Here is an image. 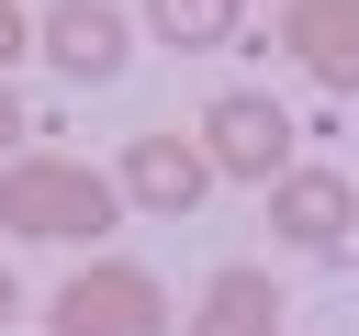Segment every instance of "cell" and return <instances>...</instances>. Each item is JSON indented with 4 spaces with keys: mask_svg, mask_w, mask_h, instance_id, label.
<instances>
[{
    "mask_svg": "<svg viewBox=\"0 0 359 336\" xmlns=\"http://www.w3.org/2000/svg\"><path fill=\"white\" fill-rule=\"evenodd\" d=\"M112 213H123V190L101 168H79V157H0V224L22 246H90V235H112Z\"/></svg>",
    "mask_w": 359,
    "mask_h": 336,
    "instance_id": "obj_1",
    "label": "cell"
},
{
    "mask_svg": "<svg viewBox=\"0 0 359 336\" xmlns=\"http://www.w3.org/2000/svg\"><path fill=\"white\" fill-rule=\"evenodd\" d=\"M45 336H168V291L146 269H123V258H90L79 280H56Z\"/></svg>",
    "mask_w": 359,
    "mask_h": 336,
    "instance_id": "obj_2",
    "label": "cell"
},
{
    "mask_svg": "<svg viewBox=\"0 0 359 336\" xmlns=\"http://www.w3.org/2000/svg\"><path fill=\"white\" fill-rule=\"evenodd\" d=\"M202 157H213V179L269 190V179L292 168V112H280L269 90H213V101H202Z\"/></svg>",
    "mask_w": 359,
    "mask_h": 336,
    "instance_id": "obj_3",
    "label": "cell"
},
{
    "mask_svg": "<svg viewBox=\"0 0 359 336\" xmlns=\"http://www.w3.org/2000/svg\"><path fill=\"white\" fill-rule=\"evenodd\" d=\"M34 56H45L56 78H79V90H101V78H123L135 22H123L112 0H45V11H34Z\"/></svg>",
    "mask_w": 359,
    "mask_h": 336,
    "instance_id": "obj_4",
    "label": "cell"
},
{
    "mask_svg": "<svg viewBox=\"0 0 359 336\" xmlns=\"http://www.w3.org/2000/svg\"><path fill=\"white\" fill-rule=\"evenodd\" d=\"M112 190H123L135 213L180 224V213L213 190V157H202V134H135V146H123V168H112Z\"/></svg>",
    "mask_w": 359,
    "mask_h": 336,
    "instance_id": "obj_5",
    "label": "cell"
},
{
    "mask_svg": "<svg viewBox=\"0 0 359 336\" xmlns=\"http://www.w3.org/2000/svg\"><path fill=\"white\" fill-rule=\"evenodd\" d=\"M348 224H359V190H348L337 168H280V179H269V235H280V246L337 258Z\"/></svg>",
    "mask_w": 359,
    "mask_h": 336,
    "instance_id": "obj_6",
    "label": "cell"
},
{
    "mask_svg": "<svg viewBox=\"0 0 359 336\" xmlns=\"http://www.w3.org/2000/svg\"><path fill=\"white\" fill-rule=\"evenodd\" d=\"M280 45H292L303 78L359 101V0H280Z\"/></svg>",
    "mask_w": 359,
    "mask_h": 336,
    "instance_id": "obj_7",
    "label": "cell"
},
{
    "mask_svg": "<svg viewBox=\"0 0 359 336\" xmlns=\"http://www.w3.org/2000/svg\"><path fill=\"white\" fill-rule=\"evenodd\" d=\"M191 336H280V291H269V269L224 258V269L202 280V302H191Z\"/></svg>",
    "mask_w": 359,
    "mask_h": 336,
    "instance_id": "obj_8",
    "label": "cell"
},
{
    "mask_svg": "<svg viewBox=\"0 0 359 336\" xmlns=\"http://www.w3.org/2000/svg\"><path fill=\"white\" fill-rule=\"evenodd\" d=\"M146 34L180 56H224L236 45V0H146Z\"/></svg>",
    "mask_w": 359,
    "mask_h": 336,
    "instance_id": "obj_9",
    "label": "cell"
},
{
    "mask_svg": "<svg viewBox=\"0 0 359 336\" xmlns=\"http://www.w3.org/2000/svg\"><path fill=\"white\" fill-rule=\"evenodd\" d=\"M11 56H34V11H22V0H0V67H11Z\"/></svg>",
    "mask_w": 359,
    "mask_h": 336,
    "instance_id": "obj_10",
    "label": "cell"
},
{
    "mask_svg": "<svg viewBox=\"0 0 359 336\" xmlns=\"http://www.w3.org/2000/svg\"><path fill=\"white\" fill-rule=\"evenodd\" d=\"M22 134H34V123H22V101H11V67H0V157H11Z\"/></svg>",
    "mask_w": 359,
    "mask_h": 336,
    "instance_id": "obj_11",
    "label": "cell"
},
{
    "mask_svg": "<svg viewBox=\"0 0 359 336\" xmlns=\"http://www.w3.org/2000/svg\"><path fill=\"white\" fill-rule=\"evenodd\" d=\"M11 314H22V280H11V258H0V325H11Z\"/></svg>",
    "mask_w": 359,
    "mask_h": 336,
    "instance_id": "obj_12",
    "label": "cell"
}]
</instances>
